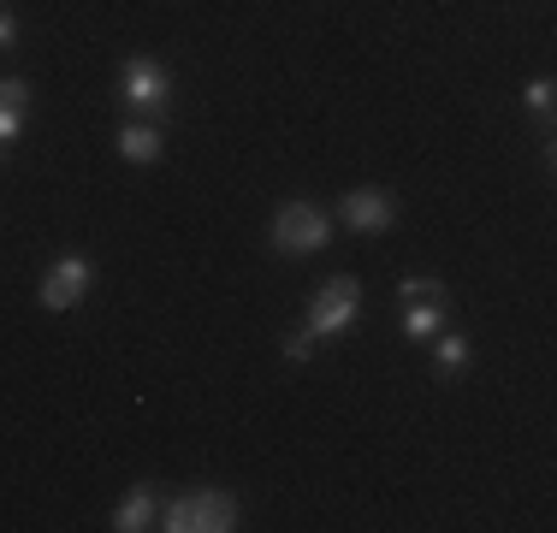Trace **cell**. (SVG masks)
Wrapping results in <instances>:
<instances>
[{
	"label": "cell",
	"instance_id": "cell-1",
	"mask_svg": "<svg viewBox=\"0 0 557 533\" xmlns=\"http://www.w3.org/2000/svg\"><path fill=\"white\" fill-rule=\"evenodd\" d=\"M161 528L166 533H232L237 528V498L220 486H202V492H184L161 510Z\"/></svg>",
	"mask_w": 557,
	"mask_h": 533
},
{
	"label": "cell",
	"instance_id": "cell-2",
	"mask_svg": "<svg viewBox=\"0 0 557 533\" xmlns=\"http://www.w3.org/2000/svg\"><path fill=\"white\" fill-rule=\"evenodd\" d=\"M356 314H362V285H356L350 273H338V278H326L321 290H314V302H309V338H338V332H350L356 326Z\"/></svg>",
	"mask_w": 557,
	"mask_h": 533
},
{
	"label": "cell",
	"instance_id": "cell-3",
	"mask_svg": "<svg viewBox=\"0 0 557 533\" xmlns=\"http://www.w3.org/2000/svg\"><path fill=\"white\" fill-rule=\"evenodd\" d=\"M89 285H96V261H89V256H60V261L42 273L36 302H42L48 314H65V309H77V302L89 297Z\"/></svg>",
	"mask_w": 557,
	"mask_h": 533
},
{
	"label": "cell",
	"instance_id": "cell-4",
	"mask_svg": "<svg viewBox=\"0 0 557 533\" xmlns=\"http://www.w3.org/2000/svg\"><path fill=\"white\" fill-rule=\"evenodd\" d=\"M326 244V213L314 202H285L273 213V249L278 256H314Z\"/></svg>",
	"mask_w": 557,
	"mask_h": 533
},
{
	"label": "cell",
	"instance_id": "cell-5",
	"mask_svg": "<svg viewBox=\"0 0 557 533\" xmlns=\"http://www.w3.org/2000/svg\"><path fill=\"white\" fill-rule=\"evenodd\" d=\"M119 96H125V107H137V113H161V107L172 101V77L161 60H125V72H119Z\"/></svg>",
	"mask_w": 557,
	"mask_h": 533
},
{
	"label": "cell",
	"instance_id": "cell-6",
	"mask_svg": "<svg viewBox=\"0 0 557 533\" xmlns=\"http://www.w3.org/2000/svg\"><path fill=\"white\" fill-rule=\"evenodd\" d=\"M338 220L350 225V232L374 237V232H386V225L397 220V202H392V190H380V184H362V190L338 196Z\"/></svg>",
	"mask_w": 557,
	"mask_h": 533
},
{
	"label": "cell",
	"instance_id": "cell-7",
	"mask_svg": "<svg viewBox=\"0 0 557 533\" xmlns=\"http://www.w3.org/2000/svg\"><path fill=\"white\" fill-rule=\"evenodd\" d=\"M143 528H161V504H154L149 486H131L113 510V533H143Z\"/></svg>",
	"mask_w": 557,
	"mask_h": 533
},
{
	"label": "cell",
	"instance_id": "cell-8",
	"mask_svg": "<svg viewBox=\"0 0 557 533\" xmlns=\"http://www.w3.org/2000/svg\"><path fill=\"white\" fill-rule=\"evenodd\" d=\"M24 107H30V84H24V77H0V149H12V142H18Z\"/></svg>",
	"mask_w": 557,
	"mask_h": 533
},
{
	"label": "cell",
	"instance_id": "cell-9",
	"mask_svg": "<svg viewBox=\"0 0 557 533\" xmlns=\"http://www.w3.org/2000/svg\"><path fill=\"white\" fill-rule=\"evenodd\" d=\"M440 332H445V290L440 297H416L404 309V338L428 344V338H440Z\"/></svg>",
	"mask_w": 557,
	"mask_h": 533
},
{
	"label": "cell",
	"instance_id": "cell-10",
	"mask_svg": "<svg viewBox=\"0 0 557 533\" xmlns=\"http://www.w3.org/2000/svg\"><path fill=\"white\" fill-rule=\"evenodd\" d=\"M119 154H125L131 166H149V160H161V131L143 125V119H131V125L119 131Z\"/></svg>",
	"mask_w": 557,
	"mask_h": 533
},
{
	"label": "cell",
	"instance_id": "cell-11",
	"mask_svg": "<svg viewBox=\"0 0 557 533\" xmlns=\"http://www.w3.org/2000/svg\"><path fill=\"white\" fill-rule=\"evenodd\" d=\"M440 373H462L469 368V338H457V332H440Z\"/></svg>",
	"mask_w": 557,
	"mask_h": 533
},
{
	"label": "cell",
	"instance_id": "cell-12",
	"mask_svg": "<svg viewBox=\"0 0 557 533\" xmlns=\"http://www.w3.org/2000/svg\"><path fill=\"white\" fill-rule=\"evenodd\" d=\"M440 278H421V273H409V278H397V297L404 302H416V297H440Z\"/></svg>",
	"mask_w": 557,
	"mask_h": 533
},
{
	"label": "cell",
	"instance_id": "cell-13",
	"mask_svg": "<svg viewBox=\"0 0 557 533\" xmlns=\"http://www.w3.org/2000/svg\"><path fill=\"white\" fill-rule=\"evenodd\" d=\"M552 96H557V89H552V77H534V84H528V89H522V101H528V107H534V113H540V119H552Z\"/></svg>",
	"mask_w": 557,
	"mask_h": 533
},
{
	"label": "cell",
	"instance_id": "cell-14",
	"mask_svg": "<svg viewBox=\"0 0 557 533\" xmlns=\"http://www.w3.org/2000/svg\"><path fill=\"white\" fill-rule=\"evenodd\" d=\"M314 356V338L309 332H297V338H285V362H309Z\"/></svg>",
	"mask_w": 557,
	"mask_h": 533
},
{
	"label": "cell",
	"instance_id": "cell-15",
	"mask_svg": "<svg viewBox=\"0 0 557 533\" xmlns=\"http://www.w3.org/2000/svg\"><path fill=\"white\" fill-rule=\"evenodd\" d=\"M12 42H18V18H12L7 7H0V48H12Z\"/></svg>",
	"mask_w": 557,
	"mask_h": 533
}]
</instances>
